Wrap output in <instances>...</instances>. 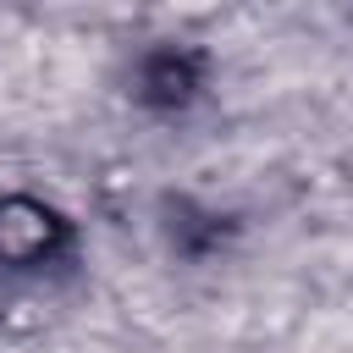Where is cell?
I'll list each match as a JSON object with an SVG mask.
<instances>
[{
	"instance_id": "1",
	"label": "cell",
	"mask_w": 353,
	"mask_h": 353,
	"mask_svg": "<svg viewBox=\"0 0 353 353\" xmlns=\"http://www.w3.org/2000/svg\"><path fill=\"white\" fill-rule=\"evenodd\" d=\"M50 232H55V215L39 210V204H28V199H17V204L0 210V254L6 259H33L50 243Z\"/></svg>"
}]
</instances>
